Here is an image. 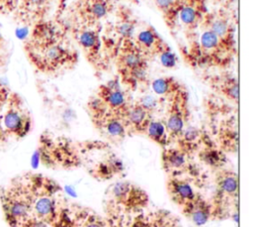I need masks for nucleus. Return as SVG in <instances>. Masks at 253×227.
I'll return each mask as SVG.
<instances>
[{"mask_svg":"<svg viewBox=\"0 0 253 227\" xmlns=\"http://www.w3.org/2000/svg\"><path fill=\"white\" fill-rule=\"evenodd\" d=\"M115 66L123 85L135 90L148 82V59L141 54L132 38L123 40L115 51Z\"/></svg>","mask_w":253,"mask_h":227,"instance_id":"obj_4","label":"nucleus"},{"mask_svg":"<svg viewBox=\"0 0 253 227\" xmlns=\"http://www.w3.org/2000/svg\"><path fill=\"white\" fill-rule=\"evenodd\" d=\"M25 52L38 70L48 74L73 68L79 57L66 28L52 20L36 22L25 44Z\"/></svg>","mask_w":253,"mask_h":227,"instance_id":"obj_1","label":"nucleus"},{"mask_svg":"<svg viewBox=\"0 0 253 227\" xmlns=\"http://www.w3.org/2000/svg\"><path fill=\"white\" fill-rule=\"evenodd\" d=\"M19 227H48V224L35 216H30L23 221Z\"/></svg>","mask_w":253,"mask_h":227,"instance_id":"obj_28","label":"nucleus"},{"mask_svg":"<svg viewBox=\"0 0 253 227\" xmlns=\"http://www.w3.org/2000/svg\"><path fill=\"white\" fill-rule=\"evenodd\" d=\"M166 189L171 200L183 209L193 202L199 194L186 180L175 175H170L166 182Z\"/></svg>","mask_w":253,"mask_h":227,"instance_id":"obj_15","label":"nucleus"},{"mask_svg":"<svg viewBox=\"0 0 253 227\" xmlns=\"http://www.w3.org/2000/svg\"><path fill=\"white\" fill-rule=\"evenodd\" d=\"M132 39L138 50L148 60L158 58L168 68L176 65L177 57L175 54H173L168 44L153 27L148 26L144 28Z\"/></svg>","mask_w":253,"mask_h":227,"instance_id":"obj_6","label":"nucleus"},{"mask_svg":"<svg viewBox=\"0 0 253 227\" xmlns=\"http://www.w3.org/2000/svg\"><path fill=\"white\" fill-rule=\"evenodd\" d=\"M199 157L201 161L211 167L221 168L225 164L224 152L215 147L209 138L199 149Z\"/></svg>","mask_w":253,"mask_h":227,"instance_id":"obj_24","label":"nucleus"},{"mask_svg":"<svg viewBox=\"0 0 253 227\" xmlns=\"http://www.w3.org/2000/svg\"><path fill=\"white\" fill-rule=\"evenodd\" d=\"M145 135L155 144L162 148H166L171 142L164 122L152 119L147 126Z\"/></svg>","mask_w":253,"mask_h":227,"instance_id":"obj_26","label":"nucleus"},{"mask_svg":"<svg viewBox=\"0 0 253 227\" xmlns=\"http://www.w3.org/2000/svg\"><path fill=\"white\" fill-rule=\"evenodd\" d=\"M152 120L150 108L142 101L131 103L124 117L127 133L145 134L147 126Z\"/></svg>","mask_w":253,"mask_h":227,"instance_id":"obj_14","label":"nucleus"},{"mask_svg":"<svg viewBox=\"0 0 253 227\" xmlns=\"http://www.w3.org/2000/svg\"><path fill=\"white\" fill-rule=\"evenodd\" d=\"M184 85L173 76H162L151 82L153 92L159 96L165 97L167 100L171 98Z\"/></svg>","mask_w":253,"mask_h":227,"instance_id":"obj_25","label":"nucleus"},{"mask_svg":"<svg viewBox=\"0 0 253 227\" xmlns=\"http://www.w3.org/2000/svg\"><path fill=\"white\" fill-rule=\"evenodd\" d=\"M206 81L211 88L227 101L238 104L239 102V81L231 72L222 69V71L206 75Z\"/></svg>","mask_w":253,"mask_h":227,"instance_id":"obj_13","label":"nucleus"},{"mask_svg":"<svg viewBox=\"0 0 253 227\" xmlns=\"http://www.w3.org/2000/svg\"><path fill=\"white\" fill-rule=\"evenodd\" d=\"M7 134L3 128V125H2V120H1V116H0V142L2 141H5L7 139Z\"/></svg>","mask_w":253,"mask_h":227,"instance_id":"obj_31","label":"nucleus"},{"mask_svg":"<svg viewBox=\"0 0 253 227\" xmlns=\"http://www.w3.org/2000/svg\"><path fill=\"white\" fill-rule=\"evenodd\" d=\"M200 27L212 32L219 40L230 47L237 48L235 39V27L230 15L223 10L207 11Z\"/></svg>","mask_w":253,"mask_h":227,"instance_id":"obj_11","label":"nucleus"},{"mask_svg":"<svg viewBox=\"0 0 253 227\" xmlns=\"http://www.w3.org/2000/svg\"><path fill=\"white\" fill-rule=\"evenodd\" d=\"M113 0H76L71 7L73 24L82 26L101 25L104 20L115 10Z\"/></svg>","mask_w":253,"mask_h":227,"instance_id":"obj_10","label":"nucleus"},{"mask_svg":"<svg viewBox=\"0 0 253 227\" xmlns=\"http://www.w3.org/2000/svg\"><path fill=\"white\" fill-rule=\"evenodd\" d=\"M208 138L209 137L201 130L187 126L175 142L179 149L189 155L192 152L198 151Z\"/></svg>","mask_w":253,"mask_h":227,"instance_id":"obj_21","label":"nucleus"},{"mask_svg":"<svg viewBox=\"0 0 253 227\" xmlns=\"http://www.w3.org/2000/svg\"><path fill=\"white\" fill-rule=\"evenodd\" d=\"M207 11L192 6H182L179 12V21L184 27L187 38L195 34L199 29L203 17Z\"/></svg>","mask_w":253,"mask_h":227,"instance_id":"obj_22","label":"nucleus"},{"mask_svg":"<svg viewBox=\"0 0 253 227\" xmlns=\"http://www.w3.org/2000/svg\"><path fill=\"white\" fill-rule=\"evenodd\" d=\"M162 165L167 172L175 175L177 172H182L188 165V154L176 148H164L162 152Z\"/></svg>","mask_w":253,"mask_h":227,"instance_id":"obj_19","label":"nucleus"},{"mask_svg":"<svg viewBox=\"0 0 253 227\" xmlns=\"http://www.w3.org/2000/svg\"><path fill=\"white\" fill-rule=\"evenodd\" d=\"M112 193L116 200L126 207H141L140 205H143L147 201V196L142 189L127 181L117 183L113 187Z\"/></svg>","mask_w":253,"mask_h":227,"instance_id":"obj_16","label":"nucleus"},{"mask_svg":"<svg viewBox=\"0 0 253 227\" xmlns=\"http://www.w3.org/2000/svg\"><path fill=\"white\" fill-rule=\"evenodd\" d=\"M1 120L7 136L23 138L28 135L32 127L31 116L25 108L21 97L16 93L9 94Z\"/></svg>","mask_w":253,"mask_h":227,"instance_id":"obj_8","label":"nucleus"},{"mask_svg":"<svg viewBox=\"0 0 253 227\" xmlns=\"http://www.w3.org/2000/svg\"><path fill=\"white\" fill-rule=\"evenodd\" d=\"M87 112L94 127L104 136L112 140H124L127 130L124 120L110 111L96 96L89 99Z\"/></svg>","mask_w":253,"mask_h":227,"instance_id":"obj_7","label":"nucleus"},{"mask_svg":"<svg viewBox=\"0 0 253 227\" xmlns=\"http://www.w3.org/2000/svg\"><path fill=\"white\" fill-rule=\"evenodd\" d=\"M182 6H192V7H196L198 9L207 11V7H206V0H178Z\"/></svg>","mask_w":253,"mask_h":227,"instance_id":"obj_29","label":"nucleus"},{"mask_svg":"<svg viewBox=\"0 0 253 227\" xmlns=\"http://www.w3.org/2000/svg\"><path fill=\"white\" fill-rule=\"evenodd\" d=\"M216 139L218 148L222 152L232 153L238 150V124L234 116L219 122Z\"/></svg>","mask_w":253,"mask_h":227,"instance_id":"obj_17","label":"nucleus"},{"mask_svg":"<svg viewBox=\"0 0 253 227\" xmlns=\"http://www.w3.org/2000/svg\"><path fill=\"white\" fill-rule=\"evenodd\" d=\"M101 28V25L82 26L76 24L70 27L74 42L78 45L89 64L97 71H102L106 68Z\"/></svg>","mask_w":253,"mask_h":227,"instance_id":"obj_5","label":"nucleus"},{"mask_svg":"<svg viewBox=\"0 0 253 227\" xmlns=\"http://www.w3.org/2000/svg\"><path fill=\"white\" fill-rule=\"evenodd\" d=\"M36 182L37 175H22L13 178L0 189L3 216L10 227H19L32 216Z\"/></svg>","mask_w":253,"mask_h":227,"instance_id":"obj_3","label":"nucleus"},{"mask_svg":"<svg viewBox=\"0 0 253 227\" xmlns=\"http://www.w3.org/2000/svg\"><path fill=\"white\" fill-rule=\"evenodd\" d=\"M165 25L169 30H174L179 22V12L182 4L178 0H154Z\"/></svg>","mask_w":253,"mask_h":227,"instance_id":"obj_23","label":"nucleus"},{"mask_svg":"<svg viewBox=\"0 0 253 227\" xmlns=\"http://www.w3.org/2000/svg\"><path fill=\"white\" fill-rule=\"evenodd\" d=\"M95 96L114 114L124 120V117L131 104L126 92L121 87L118 80H110L101 84Z\"/></svg>","mask_w":253,"mask_h":227,"instance_id":"obj_12","label":"nucleus"},{"mask_svg":"<svg viewBox=\"0 0 253 227\" xmlns=\"http://www.w3.org/2000/svg\"><path fill=\"white\" fill-rule=\"evenodd\" d=\"M2 42H3V39H2V36H1V33H0V47H1Z\"/></svg>","mask_w":253,"mask_h":227,"instance_id":"obj_33","label":"nucleus"},{"mask_svg":"<svg viewBox=\"0 0 253 227\" xmlns=\"http://www.w3.org/2000/svg\"><path fill=\"white\" fill-rule=\"evenodd\" d=\"M182 211L185 216H187L194 224L198 226L206 224L214 214L213 205L200 196L184 207Z\"/></svg>","mask_w":253,"mask_h":227,"instance_id":"obj_18","label":"nucleus"},{"mask_svg":"<svg viewBox=\"0 0 253 227\" xmlns=\"http://www.w3.org/2000/svg\"><path fill=\"white\" fill-rule=\"evenodd\" d=\"M168 109L164 122L170 142H175L188 126L190 118L189 93L185 86L168 99Z\"/></svg>","mask_w":253,"mask_h":227,"instance_id":"obj_9","label":"nucleus"},{"mask_svg":"<svg viewBox=\"0 0 253 227\" xmlns=\"http://www.w3.org/2000/svg\"><path fill=\"white\" fill-rule=\"evenodd\" d=\"M114 2L115 1H127V2H130V3H133V4H137L138 3V0H113Z\"/></svg>","mask_w":253,"mask_h":227,"instance_id":"obj_32","label":"nucleus"},{"mask_svg":"<svg viewBox=\"0 0 253 227\" xmlns=\"http://www.w3.org/2000/svg\"><path fill=\"white\" fill-rule=\"evenodd\" d=\"M217 192L222 198L235 199L238 195V176L237 174L227 169H221L215 177Z\"/></svg>","mask_w":253,"mask_h":227,"instance_id":"obj_20","label":"nucleus"},{"mask_svg":"<svg viewBox=\"0 0 253 227\" xmlns=\"http://www.w3.org/2000/svg\"><path fill=\"white\" fill-rule=\"evenodd\" d=\"M88 219L86 222H84L83 227H103V223L99 220H97L96 215H88Z\"/></svg>","mask_w":253,"mask_h":227,"instance_id":"obj_30","label":"nucleus"},{"mask_svg":"<svg viewBox=\"0 0 253 227\" xmlns=\"http://www.w3.org/2000/svg\"><path fill=\"white\" fill-rule=\"evenodd\" d=\"M181 52L184 60L193 67L226 69L233 61L237 48L226 45L210 30L199 27L188 37V44Z\"/></svg>","mask_w":253,"mask_h":227,"instance_id":"obj_2","label":"nucleus"},{"mask_svg":"<svg viewBox=\"0 0 253 227\" xmlns=\"http://www.w3.org/2000/svg\"><path fill=\"white\" fill-rule=\"evenodd\" d=\"M20 0H0V14H11L17 11Z\"/></svg>","mask_w":253,"mask_h":227,"instance_id":"obj_27","label":"nucleus"}]
</instances>
